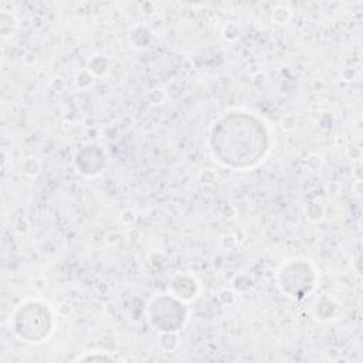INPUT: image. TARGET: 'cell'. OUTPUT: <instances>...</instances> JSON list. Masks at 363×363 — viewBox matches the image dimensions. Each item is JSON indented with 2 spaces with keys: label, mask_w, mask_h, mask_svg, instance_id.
I'll list each match as a JSON object with an SVG mask.
<instances>
[{
  "label": "cell",
  "mask_w": 363,
  "mask_h": 363,
  "mask_svg": "<svg viewBox=\"0 0 363 363\" xmlns=\"http://www.w3.org/2000/svg\"><path fill=\"white\" fill-rule=\"evenodd\" d=\"M210 145L218 162L233 169H245L264 157L268 135L262 122L254 116L233 113L214 123Z\"/></svg>",
  "instance_id": "6da1fadb"
}]
</instances>
